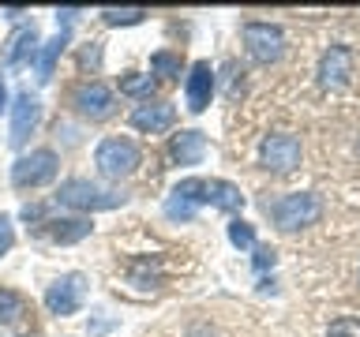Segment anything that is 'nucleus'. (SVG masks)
Listing matches in <instances>:
<instances>
[{
  "label": "nucleus",
  "mask_w": 360,
  "mask_h": 337,
  "mask_svg": "<svg viewBox=\"0 0 360 337\" xmlns=\"http://www.w3.org/2000/svg\"><path fill=\"white\" fill-rule=\"evenodd\" d=\"M56 206H68V210H79V213H98V210L124 206V195L117 187H101L86 176H72L56 187Z\"/></svg>",
  "instance_id": "obj_1"
},
{
  "label": "nucleus",
  "mask_w": 360,
  "mask_h": 337,
  "mask_svg": "<svg viewBox=\"0 0 360 337\" xmlns=\"http://www.w3.org/2000/svg\"><path fill=\"white\" fill-rule=\"evenodd\" d=\"M270 210V221L278 225L281 232H297V229H308L323 218V202L319 195H311V191H292V195H281Z\"/></svg>",
  "instance_id": "obj_2"
},
{
  "label": "nucleus",
  "mask_w": 360,
  "mask_h": 337,
  "mask_svg": "<svg viewBox=\"0 0 360 337\" xmlns=\"http://www.w3.org/2000/svg\"><path fill=\"white\" fill-rule=\"evenodd\" d=\"M94 165H98V173L105 180H124V176H131L135 168L143 165V150L131 139H124V135H109V139L98 143Z\"/></svg>",
  "instance_id": "obj_3"
},
{
  "label": "nucleus",
  "mask_w": 360,
  "mask_h": 337,
  "mask_svg": "<svg viewBox=\"0 0 360 337\" xmlns=\"http://www.w3.org/2000/svg\"><path fill=\"white\" fill-rule=\"evenodd\" d=\"M56 173H60V157H56V150L38 146V150L15 157V165H11V184H15L19 191H34V187L53 184Z\"/></svg>",
  "instance_id": "obj_4"
},
{
  "label": "nucleus",
  "mask_w": 360,
  "mask_h": 337,
  "mask_svg": "<svg viewBox=\"0 0 360 337\" xmlns=\"http://www.w3.org/2000/svg\"><path fill=\"white\" fill-rule=\"evenodd\" d=\"M240 38H244V53L252 56V64L270 67L285 56V30L278 22H244Z\"/></svg>",
  "instance_id": "obj_5"
},
{
  "label": "nucleus",
  "mask_w": 360,
  "mask_h": 337,
  "mask_svg": "<svg viewBox=\"0 0 360 337\" xmlns=\"http://www.w3.org/2000/svg\"><path fill=\"white\" fill-rule=\"evenodd\" d=\"M86 300V277L72 270V274H60L53 281L49 289H45V311L56 315V319H68V315H75L83 308Z\"/></svg>",
  "instance_id": "obj_6"
},
{
  "label": "nucleus",
  "mask_w": 360,
  "mask_h": 337,
  "mask_svg": "<svg viewBox=\"0 0 360 337\" xmlns=\"http://www.w3.org/2000/svg\"><path fill=\"white\" fill-rule=\"evenodd\" d=\"M72 109L79 112L83 120H109L112 112H117V94L105 86V83H98V79H90V83H79L72 90Z\"/></svg>",
  "instance_id": "obj_7"
},
{
  "label": "nucleus",
  "mask_w": 360,
  "mask_h": 337,
  "mask_svg": "<svg viewBox=\"0 0 360 337\" xmlns=\"http://www.w3.org/2000/svg\"><path fill=\"white\" fill-rule=\"evenodd\" d=\"M259 165H263L266 173H278V176L292 173V168L300 165V139L289 131L266 135L263 146H259Z\"/></svg>",
  "instance_id": "obj_8"
},
{
  "label": "nucleus",
  "mask_w": 360,
  "mask_h": 337,
  "mask_svg": "<svg viewBox=\"0 0 360 337\" xmlns=\"http://www.w3.org/2000/svg\"><path fill=\"white\" fill-rule=\"evenodd\" d=\"M8 109H11L8 143L11 146H22L34 131H38V124H41V101H38V94H30V90H19L15 101H11Z\"/></svg>",
  "instance_id": "obj_9"
},
{
  "label": "nucleus",
  "mask_w": 360,
  "mask_h": 337,
  "mask_svg": "<svg viewBox=\"0 0 360 337\" xmlns=\"http://www.w3.org/2000/svg\"><path fill=\"white\" fill-rule=\"evenodd\" d=\"M319 86L323 90H345L349 79H353V49L349 45H330L319 56Z\"/></svg>",
  "instance_id": "obj_10"
},
{
  "label": "nucleus",
  "mask_w": 360,
  "mask_h": 337,
  "mask_svg": "<svg viewBox=\"0 0 360 337\" xmlns=\"http://www.w3.org/2000/svg\"><path fill=\"white\" fill-rule=\"evenodd\" d=\"M38 27L34 22H22V27H15L8 34V41H4V49H0V64L8 67H22V64H30V60H38Z\"/></svg>",
  "instance_id": "obj_11"
},
{
  "label": "nucleus",
  "mask_w": 360,
  "mask_h": 337,
  "mask_svg": "<svg viewBox=\"0 0 360 337\" xmlns=\"http://www.w3.org/2000/svg\"><path fill=\"white\" fill-rule=\"evenodd\" d=\"M128 124L135 131H143V135H162V131H169L176 124V109L169 105V101H143V105L131 109Z\"/></svg>",
  "instance_id": "obj_12"
},
{
  "label": "nucleus",
  "mask_w": 360,
  "mask_h": 337,
  "mask_svg": "<svg viewBox=\"0 0 360 337\" xmlns=\"http://www.w3.org/2000/svg\"><path fill=\"white\" fill-rule=\"evenodd\" d=\"M184 98H188V109L191 112H207L210 98H214V67L207 60L191 64V72L184 79Z\"/></svg>",
  "instance_id": "obj_13"
},
{
  "label": "nucleus",
  "mask_w": 360,
  "mask_h": 337,
  "mask_svg": "<svg viewBox=\"0 0 360 337\" xmlns=\"http://www.w3.org/2000/svg\"><path fill=\"white\" fill-rule=\"evenodd\" d=\"M169 157H173V165H202V157H207V135L199 128H188V131L173 135Z\"/></svg>",
  "instance_id": "obj_14"
},
{
  "label": "nucleus",
  "mask_w": 360,
  "mask_h": 337,
  "mask_svg": "<svg viewBox=\"0 0 360 337\" xmlns=\"http://www.w3.org/2000/svg\"><path fill=\"white\" fill-rule=\"evenodd\" d=\"M90 229H94V225H90V218H45V221H41V232L49 236L53 244H60V247L86 240Z\"/></svg>",
  "instance_id": "obj_15"
},
{
  "label": "nucleus",
  "mask_w": 360,
  "mask_h": 337,
  "mask_svg": "<svg viewBox=\"0 0 360 337\" xmlns=\"http://www.w3.org/2000/svg\"><path fill=\"white\" fill-rule=\"evenodd\" d=\"M207 206L221 210V213H236V210H244V191L229 184V180H207Z\"/></svg>",
  "instance_id": "obj_16"
},
{
  "label": "nucleus",
  "mask_w": 360,
  "mask_h": 337,
  "mask_svg": "<svg viewBox=\"0 0 360 337\" xmlns=\"http://www.w3.org/2000/svg\"><path fill=\"white\" fill-rule=\"evenodd\" d=\"M68 41H72V30H60L56 38H49L38 49V60H34V72H38V83H49L53 79V67L60 60V53L68 49Z\"/></svg>",
  "instance_id": "obj_17"
},
{
  "label": "nucleus",
  "mask_w": 360,
  "mask_h": 337,
  "mask_svg": "<svg viewBox=\"0 0 360 337\" xmlns=\"http://www.w3.org/2000/svg\"><path fill=\"white\" fill-rule=\"evenodd\" d=\"M120 94H128V98H135V101H150V94H154V75L124 72V75H120Z\"/></svg>",
  "instance_id": "obj_18"
},
{
  "label": "nucleus",
  "mask_w": 360,
  "mask_h": 337,
  "mask_svg": "<svg viewBox=\"0 0 360 337\" xmlns=\"http://www.w3.org/2000/svg\"><path fill=\"white\" fill-rule=\"evenodd\" d=\"M27 315V300L15 289H0V326H11Z\"/></svg>",
  "instance_id": "obj_19"
},
{
  "label": "nucleus",
  "mask_w": 360,
  "mask_h": 337,
  "mask_svg": "<svg viewBox=\"0 0 360 337\" xmlns=\"http://www.w3.org/2000/svg\"><path fill=\"white\" fill-rule=\"evenodd\" d=\"M105 27H135L146 19V8H101L98 11Z\"/></svg>",
  "instance_id": "obj_20"
},
{
  "label": "nucleus",
  "mask_w": 360,
  "mask_h": 337,
  "mask_svg": "<svg viewBox=\"0 0 360 337\" xmlns=\"http://www.w3.org/2000/svg\"><path fill=\"white\" fill-rule=\"evenodd\" d=\"M229 244H233V247H240V251H255V247H259L255 229H252L248 221L233 218V221H229Z\"/></svg>",
  "instance_id": "obj_21"
},
{
  "label": "nucleus",
  "mask_w": 360,
  "mask_h": 337,
  "mask_svg": "<svg viewBox=\"0 0 360 337\" xmlns=\"http://www.w3.org/2000/svg\"><path fill=\"white\" fill-rule=\"evenodd\" d=\"M180 67H184V64H180V56H176V53H165V49H162V53H154V56H150V72H154V75L176 79V75H180Z\"/></svg>",
  "instance_id": "obj_22"
},
{
  "label": "nucleus",
  "mask_w": 360,
  "mask_h": 337,
  "mask_svg": "<svg viewBox=\"0 0 360 337\" xmlns=\"http://www.w3.org/2000/svg\"><path fill=\"white\" fill-rule=\"evenodd\" d=\"M326 337H360V322L356 319H334Z\"/></svg>",
  "instance_id": "obj_23"
},
{
  "label": "nucleus",
  "mask_w": 360,
  "mask_h": 337,
  "mask_svg": "<svg viewBox=\"0 0 360 337\" xmlns=\"http://www.w3.org/2000/svg\"><path fill=\"white\" fill-rule=\"evenodd\" d=\"M11 244H15V225H11L8 213H0V258L11 251Z\"/></svg>",
  "instance_id": "obj_24"
},
{
  "label": "nucleus",
  "mask_w": 360,
  "mask_h": 337,
  "mask_svg": "<svg viewBox=\"0 0 360 337\" xmlns=\"http://www.w3.org/2000/svg\"><path fill=\"white\" fill-rule=\"evenodd\" d=\"M255 255H259V258H255V266H259V270L274 266V251H270V247H255Z\"/></svg>",
  "instance_id": "obj_25"
},
{
  "label": "nucleus",
  "mask_w": 360,
  "mask_h": 337,
  "mask_svg": "<svg viewBox=\"0 0 360 337\" xmlns=\"http://www.w3.org/2000/svg\"><path fill=\"white\" fill-rule=\"evenodd\" d=\"M8 109V83H4V75H0V112Z\"/></svg>",
  "instance_id": "obj_26"
},
{
  "label": "nucleus",
  "mask_w": 360,
  "mask_h": 337,
  "mask_svg": "<svg viewBox=\"0 0 360 337\" xmlns=\"http://www.w3.org/2000/svg\"><path fill=\"white\" fill-rule=\"evenodd\" d=\"M27 337H30V333H27Z\"/></svg>",
  "instance_id": "obj_27"
}]
</instances>
